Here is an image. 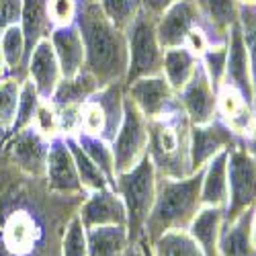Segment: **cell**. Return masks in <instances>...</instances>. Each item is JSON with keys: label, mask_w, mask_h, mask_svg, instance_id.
<instances>
[{"label": "cell", "mask_w": 256, "mask_h": 256, "mask_svg": "<svg viewBox=\"0 0 256 256\" xmlns=\"http://www.w3.org/2000/svg\"><path fill=\"white\" fill-rule=\"evenodd\" d=\"M226 44H228V66H226L224 84H230V86L238 88L256 106V94H254L252 72H250V60H248V50H246V41H244L240 23L230 27Z\"/></svg>", "instance_id": "obj_16"}, {"label": "cell", "mask_w": 256, "mask_h": 256, "mask_svg": "<svg viewBox=\"0 0 256 256\" xmlns=\"http://www.w3.org/2000/svg\"><path fill=\"white\" fill-rule=\"evenodd\" d=\"M125 94L132 98V102L144 113V117L158 119L170 111L180 109V102L172 86L166 82L162 74L156 76H144L130 84H125Z\"/></svg>", "instance_id": "obj_10"}, {"label": "cell", "mask_w": 256, "mask_h": 256, "mask_svg": "<svg viewBox=\"0 0 256 256\" xmlns=\"http://www.w3.org/2000/svg\"><path fill=\"white\" fill-rule=\"evenodd\" d=\"M39 100H41V94L37 92L35 84L29 78H25L23 84H20V96H18V104H16V117H14V125H12L10 134L20 132V130H25V127L33 125Z\"/></svg>", "instance_id": "obj_35"}, {"label": "cell", "mask_w": 256, "mask_h": 256, "mask_svg": "<svg viewBox=\"0 0 256 256\" xmlns=\"http://www.w3.org/2000/svg\"><path fill=\"white\" fill-rule=\"evenodd\" d=\"M76 25L86 50L84 70H88L100 86L115 82L125 84L127 64H130L125 31L117 29L106 18L100 4H78Z\"/></svg>", "instance_id": "obj_1"}, {"label": "cell", "mask_w": 256, "mask_h": 256, "mask_svg": "<svg viewBox=\"0 0 256 256\" xmlns=\"http://www.w3.org/2000/svg\"><path fill=\"white\" fill-rule=\"evenodd\" d=\"M23 12V0H0V35L8 27L20 23Z\"/></svg>", "instance_id": "obj_43"}, {"label": "cell", "mask_w": 256, "mask_h": 256, "mask_svg": "<svg viewBox=\"0 0 256 256\" xmlns=\"http://www.w3.org/2000/svg\"><path fill=\"white\" fill-rule=\"evenodd\" d=\"M218 119L226 123L240 138V142H244L254 132L256 106L238 88L222 84L218 90Z\"/></svg>", "instance_id": "obj_15"}, {"label": "cell", "mask_w": 256, "mask_h": 256, "mask_svg": "<svg viewBox=\"0 0 256 256\" xmlns=\"http://www.w3.org/2000/svg\"><path fill=\"white\" fill-rule=\"evenodd\" d=\"M20 84H23V80L10 78V76L0 82V130L8 132V134L12 132L14 117H16Z\"/></svg>", "instance_id": "obj_34"}, {"label": "cell", "mask_w": 256, "mask_h": 256, "mask_svg": "<svg viewBox=\"0 0 256 256\" xmlns=\"http://www.w3.org/2000/svg\"><path fill=\"white\" fill-rule=\"evenodd\" d=\"M62 256H88V236L78 213L68 222L62 240Z\"/></svg>", "instance_id": "obj_37"}, {"label": "cell", "mask_w": 256, "mask_h": 256, "mask_svg": "<svg viewBox=\"0 0 256 256\" xmlns=\"http://www.w3.org/2000/svg\"><path fill=\"white\" fill-rule=\"evenodd\" d=\"M125 37H127V54H130L125 84L144 76L162 74L164 50L156 33V16L142 10L134 18V23L125 29Z\"/></svg>", "instance_id": "obj_5"}, {"label": "cell", "mask_w": 256, "mask_h": 256, "mask_svg": "<svg viewBox=\"0 0 256 256\" xmlns=\"http://www.w3.org/2000/svg\"><path fill=\"white\" fill-rule=\"evenodd\" d=\"M148 156L152 158L158 176L182 178L190 174L188 166V132L190 123L182 111H170L164 117L148 121Z\"/></svg>", "instance_id": "obj_3"}, {"label": "cell", "mask_w": 256, "mask_h": 256, "mask_svg": "<svg viewBox=\"0 0 256 256\" xmlns=\"http://www.w3.org/2000/svg\"><path fill=\"white\" fill-rule=\"evenodd\" d=\"M98 88H100V84L96 82V78L88 70H82L80 74H76L72 78H62V82L58 84V88L54 90L50 100L56 106L82 104V102H86Z\"/></svg>", "instance_id": "obj_28"}, {"label": "cell", "mask_w": 256, "mask_h": 256, "mask_svg": "<svg viewBox=\"0 0 256 256\" xmlns=\"http://www.w3.org/2000/svg\"><path fill=\"white\" fill-rule=\"evenodd\" d=\"M39 238V230L33 216L25 209H16L4 220L2 226V242L8 252L14 256H25L33 250Z\"/></svg>", "instance_id": "obj_20"}, {"label": "cell", "mask_w": 256, "mask_h": 256, "mask_svg": "<svg viewBox=\"0 0 256 256\" xmlns=\"http://www.w3.org/2000/svg\"><path fill=\"white\" fill-rule=\"evenodd\" d=\"M50 142L44 134H39L33 125L25 127L20 132L10 134V142L6 146V152L10 162L20 170L25 176L44 180L48 156H50Z\"/></svg>", "instance_id": "obj_8"}, {"label": "cell", "mask_w": 256, "mask_h": 256, "mask_svg": "<svg viewBox=\"0 0 256 256\" xmlns=\"http://www.w3.org/2000/svg\"><path fill=\"white\" fill-rule=\"evenodd\" d=\"M58 109V127L62 138H76L82 132V104H66Z\"/></svg>", "instance_id": "obj_41"}, {"label": "cell", "mask_w": 256, "mask_h": 256, "mask_svg": "<svg viewBox=\"0 0 256 256\" xmlns=\"http://www.w3.org/2000/svg\"><path fill=\"white\" fill-rule=\"evenodd\" d=\"M199 10L203 14L205 29L209 31L211 41L216 44L213 33L220 35L222 41L228 39V31L240 18V4L236 0H197Z\"/></svg>", "instance_id": "obj_24"}, {"label": "cell", "mask_w": 256, "mask_h": 256, "mask_svg": "<svg viewBox=\"0 0 256 256\" xmlns=\"http://www.w3.org/2000/svg\"><path fill=\"white\" fill-rule=\"evenodd\" d=\"M203 168L182 178L158 176L156 201L146 220L144 238L154 242L168 230H186L201 209Z\"/></svg>", "instance_id": "obj_2"}, {"label": "cell", "mask_w": 256, "mask_h": 256, "mask_svg": "<svg viewBox=\"0 0 256 256\" xmlns=\"http://www.w3.org/2000/svg\"><path fill=\"white\" fill-rule=\"evenodd\" d=\"M78 218L84 228H102V226H125L127 228V211L125 203L115 188H102L88 193L84 203L78 209Z\"/></svg>", "instance_id": "obj_14"}, {"label": "cell", "mask_w": 256, "mask_h": 256, "mask_svg": "<svg viewBox=\"0 0 256 256\" xmlns=\"http://www.w3.org/2000/svg\"><path fill=\"white\" fill-rule=\"evenodd\" d=\"M113 188L125 203L127 211V232H130L132 242H140L144 238L146 220L156 201L158 190V172L150 156H144L140 164L134 168L117 172Z\"/></svg>", "instance_id": "obj_4"}, {"label": "cell", "mask_w": 256, "mask_h": 256, "mask_svg": "<svg viewBox=\"0 0 256 256\" xmlns=\"http://www.w3.org/2000/svg\"><path fill=\"white\" fill-rule=\"evenodd\" d=\"M100 0H78V4H98Z\"/></svg>", "instance_id": "obj_52"}, {"label": "cell", "mask_w": 256, "mask_h": 256, "mask_svg": "<svg viewBox=\"0 0 256 256\" xmlns=\"http://www.w3.org/2000/svg\"><path fill=\"white\" fill-rule=\"evenodd\" d=\"M226 41H222V44H211L207 48V52L199 58L201 68L205 70L211 86L216 90H220V86L226 80V66H228V44Z\"/></svg>", "instance_id": "obj_33"}, {"label": "cell", "mask_w": 256, "mask_h": 256, "mask_svg": "<svg viewBox=\"0 0 256 256\" xmlns=\"http://www.w3.org/2000/svg\"><path fill=\"white\" fill-rule=\"evenodd\" d=\"M4 78H8V68H6V62H4V56H2V48H0V82Z\"/></svg>", "instance_id": "obj_48"}, {"label": "cell", "mask_w": 256, "mask_h": 256, "mask_svg": "<svg viewBox=\"0 0 256 256\" xmlns=\"http://www.w3.org/2000/svg\"><path fill=\"white\" fill-rule=\"evenodd\" d=\"M44 180L50 188V193L54 195H62V197L86 195L80 184L78 170L74 164V156L68 148V142L62 136L50 142V156H48V168H46Z\"/></svg>", "instance_id": "obj_12"}, {"label": "cell", "mask_w": 256, "mask_h": 256, "mask_svg": "<svg viewBox=\"0 0 256 256\" xmlns=\"http://www.w3.org/2000/svg\"><path fill=\"white\" fill-rule=\"evenodd\" d=\"M148 142H150L148 119L132 102V98L125 94L123 119L117 130V136L111 142L117 172H125V170H130L142 162V158L148 154Z\"/></svg>", "instance_id": "obj_7"}, {"label": "cell", "mask_w": 256, "mask_h": 256, "mask_svg": "<svg viewBox=\"0 0 256 256\" xmlns=\"http://www.w3.org/2000/svg\"><path fill=\"white\" fill-rule=\"evenodd\" d=\"M176 96L190 125H205L218 119V90L211 86L201 64Z\"/></svg>", "instance_id": "obj_13"}, {"label": "cell", "mask_w": 256, "mask_h": 256, "mask_svg": "<svg viewBox=\"0 0 256 256\" xmlns=\"http://www.w3.org/2000/svg\"><path fill=\"white\" fill-rule=\"evenodd\" d=\"M236 2L240 6H252V4H256V0H236Z\"/></svg>", "instance_id": "obj_51"}, {"label": "cell", "mask_w": 256, "mask_h": 256, "mask_svg": "<svg viewBox=\"0 0 256 256\" xmlns=\"http://www.w3.org/2000/svg\"><path fill=\"white\" fill-rule=\"evenodd\" d=\"M0 48H2L8 76L25 80L27 78V54H25V37L18 25L8 27L0 35Z\"/></svg>", "instance_id": "obj_30"}, {"label": "cell", "mask_w": 256, "mask_h": 256, "mask_svg": "<svg viewBox=\"0 0 256 256\" xmlns=\"http://www.w3.org/2000/svg\"><path fill=\"white\" fill-rule=\"evenodd\" d=\"M199 66V58L193 56L186 48H172L164 50L162 60V76L172 86L174 92H178L184 84L193 78L195 70Z\"/></svg>", "instance_id": "obj_26"}, {"label": "cell", "mask_w": 256, "mask_h": 256, "mask_svg": "<svg viewBox=\"0 0 256 256\" xmlns=\"http://www.w3.org/2000/svg\"><path fill=\"white\" fill-rule=\"evenodd\" d=\"M27 78L35 84L41 98H52L54 90L62 82V68L50 39L39 41L27 62Z\"/></svg>", "instance_id": "obj_17"}, {"label": "cell", "mask_w": 256, "mask_h": 256, "mask_svg": "<svg viewBox=\"0 0 256 256\" xmlns=\"http://www.w3.org/2000/svg\"><path fill=\"white\" fill-rule=\"evenodd\" d=\"M68 142V148L74 156V164H76V170H78V178H80V184L84 188V193H94V190H102V188H109L111 182L109 178L104 176L102 170L88 158V154L82 150L80 144L76 138H64ZM113 188V186H111Z\"/></svg>", "instance_id": "obj_29"}, {"label": "cell", "mask_w": 256, "mask_h": 256, "mask_svg": "<svg viewBox=\"0 0 256 256\" xmlns=\"http://www.w3.org/2000/svg\"><path fill=\"white\" fill-rule=\"evenodd\" d=\"M226 209L216 205H201L186 232L201 246L205 256H220V234L224 228Z\"/></svg>", "instance_id": "obj_19"}, {"label": "cell", "mask_w": 256, "mask_h": 256, "mask_svg": "<svg viewBox=\"0 0 256 256\" xmlns=\"http://www.w3.org/2000/svg\"><path fill=\"white\" fill-rule=\"evenodd\" d=\"M228 156L230 150L220 152L203 166V180H201V205H216L224 207L228 203Z\"/></svg>", "instance_id": "obj_23"}, {"label": "cell", "mask_w": 256, "mask_h": 256, "mask_svg": "<svg viewBox=\"0 0 256 256\" xmlns=\"http://www.w3.org/2000/svg\"><path fill=\"white\" fill-rule=\"evenodd\" d=\"M211 44H213V41H211V37H209V31L205 29V25H197L193 31L186 35V41H184L182 48H186L193 56L201 58V56L207 52V48H209Z\"/></svg>", "instance_id": "obj_44"}, {"label": "cell", "mask_w": 256, "mask_h": 256, "mask_svg": "<svg viewBox=\"0 0 256 256\" xmlns=\"http://www.w3.org/2000/svg\"><path fill=\"white\" fill-rule=\"evenodd\" d=\"M242 144L246 146V150L256 158V123H254V132L250 134V138H248V140H244Z\"/></svg>", "instance_id": "obj_46"}, {"label": "cell", "mask_w": 256, "mask_h": 256, "mask_svg": "<svg viewBox=\"0 0 256 256\" xmlns=\"http://www.w3.org/2000/svg\"><path fill=\"white\" fill-rule=\"evenodd\" d=\"M242 144L226 123L213 119L205 125H190L188 132V166L190 174L201 170L213 156L224 150H232L234 146Z\"/></svg>", "instance_id": "obj_9"}, {"label": "cell", "mask_w": 256, "mask_h": 256, "mask_svg": "<svg viewBox=\"0 0 256 256\" xmlns=\"http://www.w3.org/2000/svg\"><path fill=\"white\" fill-rule=\"evenodd\" d=\"M228 203L224 224L236 220L256 205V158L244 144L234 146L228 156Z\"/></svg>", "instance_id": "obj_6"}, {"label": "cell", "mask_w": 256, "mask_h": 256, "mask_svg": "<svg viewBox=\"0 0 256 256\" xmlns=\"http://www.w3.org/2000/svg\"><path fill=\"white\" fill-rule=\"evenodd\" d=\"M176 0H142V4H144V10L146 12H150L152 16H160L170 4H174Z\"/></svg>", "instance_id": "obj_45"}, {"label": "cell", "mask_w": 256, "mask_h": 256, "mask_svg": "<svg viewBox=\"0 0 256 256\" xmlns=\"http://www.w3.org/2000/svg\"><path fill=\"white\" fill-rule=\"evenodd\" d=\"M98 4L106 14V18L121 31L130 27L134 18L144 10L142 0H100Z\"/></svg>", "instance_id": "obj_36"}, {"label": "cell", "mask_w": 256, "mask_h": 256, "mask_svg": "<svg viewBox=\"0 0 256 256\" xmlns=\"http://www.w3.org/2000/svg\"><path fill=\"white\" fill-rule=\"evenodd\" d=\"M140 244H142V248H144V256H152V250H150V242H148L146 238H142V240H140Z\"/></svg>", "instance_id": "obj_50"}, {"label": "cell", "mask_w": 256, "mask_h": 256, "mask_svg": "<svg viewBox=\"0 0 256 256\" xmlns=\"http://www.w3.org/2000/svg\"><path fill=\"white\" fill-rule=\"evenodd\" d=\"M76 140H78L82 150L88 154V158L104 172V176L109 178V182L113 186L115 184V176H117V170H115V156H113L111 142H106L102 138H94V136H86V134L76 136Z\"/></svg>", "instance_id": "obj_32"}, {"label": "cell", "mask_w": 256, "mask_h": 256, "mask_svg": "<svg viewBox=\"0 0 256 256\" xmlns=\"http://www.w3.org/2000/svg\"><path fill=\"white\" fill-rule=\"evenodd\" d=\"M220 256H256V244L252 240V209L230 224H224L220 234Z\"/></svg>", "instance_id": "obj_21"}, {"label": "cell", "mask_w": 256, "mask_h": 256, "mask_svg": "<svg viewBox=\"0 0 256 256\" xmlns=\"http://www.w3.org/2000/svg\"><path fill=\"white\" fill-rule=\"evenodd\" d=\"M48 16L54 29L74 25L78 16V0H48Z\"/></svg>", "instance_id": "obj_42"}, {"label": "cell", "mask_w": 256, "mask_h": 256, "mask_svg": "<svg viewBox=\"0 0 256 256\" xmlns=\"http://www.w3.org/2000/svg\"><path fill=\"white\" fill-rule=\"evenodd\" d=\"M20 31L25 37V54L27 62L31 52L39 41L50 39L54 25L48 16V0H23V12H20Z\"/></svg>", "instance_id": "obj_22"}, {"label": "cell", "mask_w": 256, "mask_h": 256, "mask_svg": "<svg viewBox=\"0 0 256 256\" xmlns=\"http://www.w3.org/2000/svg\"><path fill=\"white\" fill-rule=\"evenodd\" d=\"M6 136H10V134H8V132H2V130H0V144L4 142V138H6Z\"/></svg>", "instance_id": "obj_53"}, {"label": "cell", "mask_w": 256, "mask_h": 256, "mask_svg": "<svg viewBox=\"0 0 256 256\" xmlns=\"http://www.w3.org/2000/svg\"><path fill=\"white\" fill-rule=\"evenodd\" d=\"M252 240L256 244V205L252 207Z\"/></svg>", "instance_id": "obj_49"}, {"label": "cell", "mask_w": 256, "mask_h": 256, "mask_svg": "<svg viewBox=\"0 0 256 256\" xmlns=\"http://www.w3.org/2000/svg\"><path fill=\"white\" fill-rule=\"evenodd\" d=\"M238 23L242 27V35H244V41H246L250 72H252V84H254V94H256V4L240 6Z\"/></svg>", "instance_id": "obj_38"}, {"label": "cell", "mask_w": 256, "mask_h": 256, "mask_svg": "<svg viewBox=\"0 0 256 256\" xmlns=\"http://www.w3.org/2000/svg\"><path fill=\"white\" fill-rule=\"evenodd\" d=\"M104 113L100 109V104L94 100V96H90L86 102H82V132L86 136H94V138H102L104 136Z\"/></svg>", "instance_id": "obj_40"}, {"label": "cell", "mask_w": 256, "mask_h": 256, "mask_svg": "<svg viewBox=\"0 0 256 256\" xmlns=\"http://www.w3.org/2000/svg\"><path fill=\"white\" fill-rule=\"evenodd\" d=\"M119 256H144V248H142L140 242H136V244H132L130 248H127L123 254H119Z\"/></svg>", "instance_id": "obj_47"}, {"label": "cell", "mask_w": 256, "mask_h": 256, "mask_svg": "<svg viewBox=\"0 0 256 256\" xmlns=\"http://www.w3.org/2000/svg\"><path fill=\"white\" fill-rule=\"evenodd\" d=\"M33 127L44 134L48 140H54L60 136V127H58V109L56 104L50 98H41L39 106H37V113L33 119Z\"/></svg>", "instance_id": "obj_39"}, {"label": "cell", "mask_w": 256, "mask_h": 256, "mask_svg": "<svg viewBox=\"0 0 256 256\" xmlns=\"http://www.w3.org/2000/svg\"><path fill=\"white\" fill-rule=\"evenodd\" d=\"M152 256H205L186 230H168L150 242Z\"/></svg>", "instance_id": "obj_31"}, {"label": "cell", "mask_w": 256, "mask_h": 256, "mask_svg": "<svg viewBox=\"0 0 256 256\" xmlns=\"http://www.w3.org/2000/svg\"><path fill=\"white\" fill-rule=\"evenodd\" d=\"M88 256H119L132 244L130 232L125 226H102L86 230Z\"/></svg>", "instance_id": "obj_25"}, {"label": "cell", "mask_w": 256, "mask_h": 256, "mask_svg": "<svg viewBox=\"0 0 256 256\" xmlns=\"http://www.w3.org/2000/svg\"><path fill=\"white\" fill-rule=\"evenodd\" d=\"M50 41L58 56L64 78H72L84 70V66H86V50H84V39L76 23L68 27H56L50 35Z\"/></svg>", "instance_id": "obj_18"}, {"label": "cell", "mask_w": 256, "mask_h": 256, "mask_svg": "<svg viewBox=\"0 0 256 256\" xmlns=\"http://www.w3.org/2000/svg\"><path fill=\"white\" fill-rule=\"evenodd\" d=\"M203 23L197 0H176L156 18V33L162 50L182 48L186 35Z\"/></svg>", "instance_id": "obj_11"}, {"label": "cell", "mask_w": 256, "mask_h": 256, "mask_svg": "<svg viewBox=\"0 0 256 256\" xmlns=\"http://www.w3.org/2000/svg\"><path fill=\"white\" fill-rule=\"evenodd\" d=\"M94 100L100 104V109L104 113V136L102 140L113 142V138L117 136V130L123 119V104H125V84L123 82H115V84H106L100 86L94 94Z\"/></svg>", "instance_id": "obj_27"}]
</instances>
